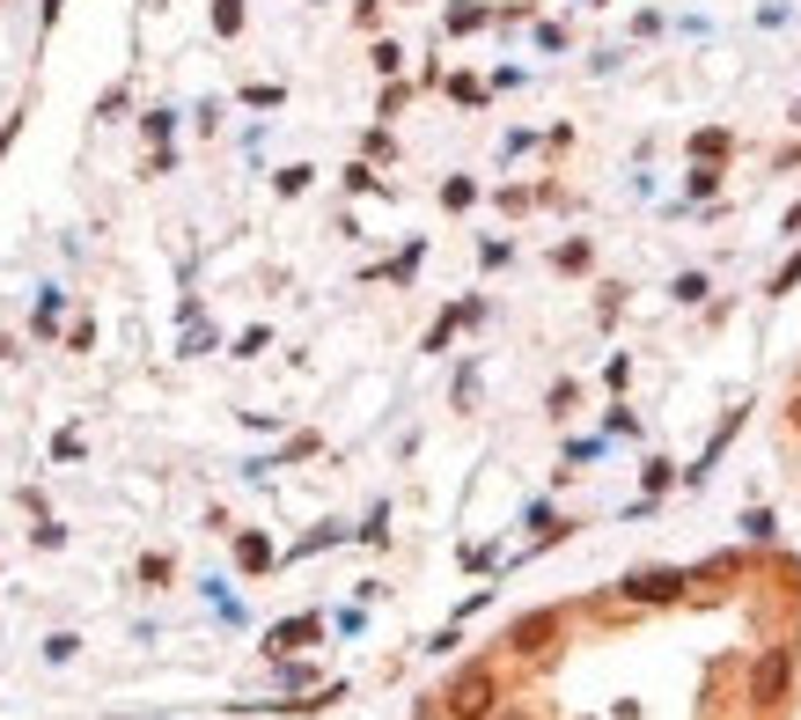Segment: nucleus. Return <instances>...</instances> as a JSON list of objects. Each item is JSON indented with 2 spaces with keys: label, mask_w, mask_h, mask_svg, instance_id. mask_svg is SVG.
I'll list each match as a JSON object with an SVG mask.
<instances>
[{
  "label": "nucleus",
  "mask_w": 801,
  "mask_h": 720,
  "mask_svg": "<svg viewBox=\"0 0 801 720\" xmlns=\"http://www.w3.org/2000/svg\"><path fill=\"white\" fill-rule=\"evenodd\" d=\"M780 691H787V655H772V661H764V669H758V699L772 706V699H780Z\"/></svg>",
  "instance_id": "nucleus-2"
},
{
  "label": "nucleus",
  "mask_w": 801,
  "mask_h": 720,
  "mask_svg": "<svg viewBox=\"0 0 801 720\" xmlns=\"http://www.w3.org/2000/svg\"><path fill=\"white\" fill-rule=\"evenodd\" d=\"M677 588H684L677 574H639V581H633V596H639V603H662V596H677Z\"/></svg>",
  "instance_id": "nucleus-1"
}]
</instances>
